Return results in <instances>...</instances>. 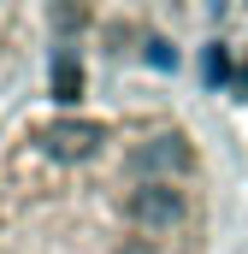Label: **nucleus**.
Masks as SVG:
<instances>
[{
	"label": "nucleus",
	"mask_w": 248,
	"mask_h": 254,
	"mask_svg": "<svg viewBox=\"0 0 248 254\" xmlns=\"http://www.w3.org/2000/svg\"><path fill=\"white\" fill-rule=\"evenodd\" d=\"M130 219L142 231H172L184 219V195L172 190V178H154V184H142V190L130 195Z\"/></svg>",
	"instance_id": "1"
},
{
	"label": "nucleus",
	"mask_w": 248,
	"mask_h": 254,
	"mask_svg": "<svg viewBox=\"0 0 248 254\" xmlns=\"http://www.w3.org/2000/svg\"><path fill=\"white\" fill-rule=\"evenodd\" d=\"M42 148H48L54 160H89V154L101 148V125H89V119L48 125V130H42Z\"/></svg>",
	"instance_id": "2"
},
{
	"label": "nucleus",
	"mask_w": 248,
	"mask_h": 254,
	"mask_svg": "<svg viewBox=\"0 0 248 254\" xmlns=\"http://www.w3.org/2000/svg\"><path fill=\"white\" fill-rule=\"evenodd\" d=\"M184 160H189V148L178 142V136H154V142H142V148L130 154V166H136L148 184H154V172H178Z\"/></svg>",
	"instance_id": "3"
},
{
	"label": "nucleus",
	"mask_w": 248,
	"mask_h": 254,
	"mask_svg": "<svg viewBox=\"0 0 248 254\" xmlns=\"http://www.w3.org/2000/svg\"><path fill=\"white\" fill-rule=\"evenodd\" d=\"M77 95H83V65L71 54H60L54 60V101H77Z\"/></svg>",
	"instance_id": "4"
},
{
	"label": "nucleus",
	"mask_w": 248,
	"mask_h": 254,
	"mask_svg": "<svg viewBox=\"0 0 248 254\" xmlns=\"http://www.w3.org/2000/svg\"><path fill=\"white\" fill-rule=\"evenodd\" d=\"M119 254H154V249H148V243H124Z\"/></svg>",
	"instance_id": "5"
}]
</instances>
